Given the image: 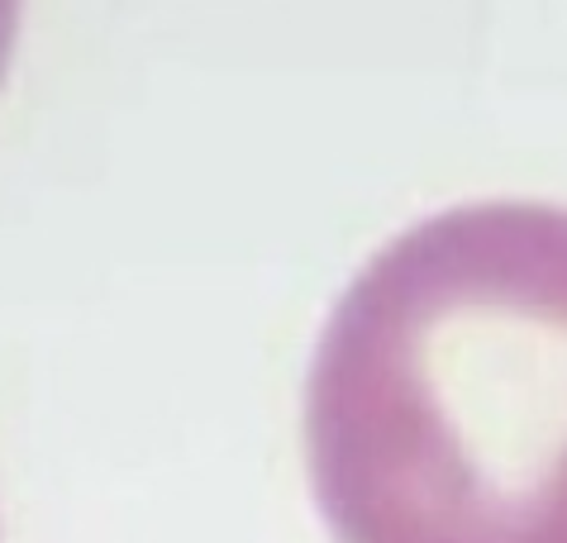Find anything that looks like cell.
Masks as SVG:
<instances>
[{"label": "cell", "instance_id": "6da1fadb", "mask_svg": "<svg viewBox=\"0 0 567 543\" xmlns=\"http://www.w3.org/2000/svg\"><path fill=\"white\" fill-rule=\"evenodd\" d=\"M334 543H567V205L467 201L334 300L306 377Z\"/></svg>", "mask_w": 567, "mask_h": 543}]
</instances>
